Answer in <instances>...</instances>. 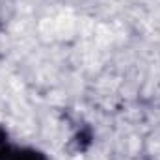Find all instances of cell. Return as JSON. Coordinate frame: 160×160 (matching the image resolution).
Segmentation results:
<instances>
[{
	"instance_id": "6da1fadb",
	"label": "cell",
	"mask_w": 160,
	"mask_h": 160,
	"mask_svg": "<svg viewBox=\"0 0 160 160\" xmlns=\"http://www.w3.org/2000/svg\"><path fill=\"white\" fill-rule=\"evenodd\" d=\"M4 160H48L45 153H41L39 149L34 147H17L13 145L11 151L8 153V157Z\"/></svg>"
},
{
	"instance_id": "7a4b0ae2",
	"label": "cell",
	"mask_w": 160,
	"mask_h": 160,
	"mask_svg": "<svg viewBox=\"0 0 160 160\" xmlns=\"http://www.w3.org/2000/svg\"><path fill=\"white\" fill-rule=\"evenodd\" d=\"M11 142H9V134H8V130L0 125V160H4L8 157V153L11 151Z\"/></svg>"
}]
</instances>
